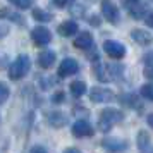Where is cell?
Listing matches in <instances>:
<instances>
[{"instance_id":"obj_19","label":"cell","mask_w":153,"mask_h":153,"mask_svg":"<svg viewBox=\"0 0 153 153\" xmlns=\"http://www.w3.org/2000/svg\"><path fill=\"white\" fill-rule=\"evenodd\" d=\"M33 17H35L36 21H40V22L52 21V16H50L47 10H43V9H33Z\"/></svg>"},{"instance_id":"obj_2","label":"cell","mask_w":153,"mask_h":153,"mask_svg":"<svg viewBox=\"0 0 153 153\" xmlns=\"http://www.w3.org/2000/svg\"><path fill=\"white\" fill-rule=\"evenodd\" d=\"M29 65H31L29 57L28 55H19L14 62H12L10 69H9V77H10L12 81H19V79H22V77L28 74Z\"/></svg>"},{"instance_id":"obj_17","label":"cell","mask_w":153,"mask_h":153,"mask_svg":"<svg viewBox=\"0 0 153 153\" xmlns=\"http://www.w3.org/2000/svg\"><path fill=\"white\" fill-rule=\"evenodd\" d=\"M129 14H131L134 19H141V17H145L148 12H146L145 5H138V2H134V5L129 7Z\"/></svg>"},{"instance_id":"obj_31","label":"cell","mask_w":153,"mask_h":153,"mask_svg":"<svg viewBox=\"0 0 153 153\" xmlns=\"http://www.w3.org/2000/svg\"><path fill=\"white\" fill-rule=\"evenodd\" d=\"M64 153H81V152H79L77 148H67V150H65Z\"/></svg>"},{"instance_id":"obj_3","label":"cell","mask_w":153,"mask_h":153,"mask_svg":"<svg viewBox=\"0 0 153 153\" xmlns=\"http://www.w3.org/2000/svg\"><path fill=\"white\" fill-rule=\"evenodd\" d=\"M120 67L119 65H105V64L98 62L97 65H95V76L100 79V81H110V79H114V77H117L119 74H120Z\"/></svg>"},{"instance_id":"obj_27","label":"cell","mask_w":153,"mask_h":153,"mask_svg":"<svg viewBox=\"0 0 153 153\" xmlns=\"http://www.w3.org/2000/svg\"><path fill=\"white\" fill-rule=\"evenodd\" d=\"M29 153H47V150H45L43 146L36 145V146H33V148H31V152H29Z\"/></svg>"},{"instance_id":"obj_23","label":"cell","mask_w":153,"mask_h":153,"mask_svg":"<svg viewBox=\"0 0 153 153\" xmlns=\"http://www.w3.org/2000/svg\"><path fill=\"white\" fill-rule=\"evenodd\" d=\"M9 88H7V84L5 83H0V105L2 103H5L7 102V98H9Z\"/></svg>"},{"instance_id":"obj_29","label":"cell","mask_w":153,"mask_h":153,"mask_svg":"<svg viewBox=\"0 0 153 153\" xmlns=\"http://www.w3.org/2000/svg\"><path fill=\"white\" fill-rule=\"evenodd\" d=\"M145 76L148 79H153V67H146L145 69Z\"/></svg>"},{"instance_id":"obj_26","label":"cell","mask_w":153,"mask_h":153,"mask_svg":"<svg viewBox=\"0 0 153 153\" xmlns=\"http://www.w3.org/2000/svg\"><path fill=\"white\" fill-rule=\"evenodd\" d=\"M145 22H146V26H150V28H153V10H152V12H148V14H146Z\"/></svg>"},{"instance_id":"obj_30","label":"cell","mask_w":153,"mask_h":153,"mask_svg":"<svg viewBox=\"0 0 153 153\" xmlns=\"http://www.w3.org/2000/svg\"><path fill=\"white\" fill-rule=\"evenodd\" d=\"M141 153H153V145H146L145 148H141Z\"/></svg>"},{"instance_id":"obj_9","label":"cell","mask_w":153,"mask_h":153,"mask_svg":"<svg viewBox=\"0 0 153 153\" xmlns=\"http://www.w3.org/2000/svg\"><path fill=\"white\" fill-rule=\"evenodd\" d=\"M77 71H79V64L74 59H64L60 65H59V76L69 77V76H74Z\"/></svg>"},{"instance_id":"obj_33","label":"cell","mask_w":153,"mask_h":153,"mask_svg":"<svg viewBox=\"0 0 153 153\" xmlns=\"http://www.w3.org/2000/svg\"><path fill=\"white\" fill-rule=\"evenodd\" d=\"M129 2H131V4H134V2H138V0H129Z\"/></svg>"},{"instance_id":"obj_1","label":"cell","mask_w":153,"mask_h":153,"mask_svg":"<svg viewBox=\"0 0 153 153\" xmlns=\"http://www.w3.org/2000/svg\"><path fill=\"white\" fill-rule=\"evenodd\" d=\"M122 119H124V112H120L119 108H105L102 110L100 119H98V129L103 132L110 131L112 126L122 122Z\"/></svg>"},{"instance_id":"obj_4","label":"cell","mask_w":153,"mask_h":153,"mask_svg":"<svg viewBox=\"0 0 153 153\" xmlns=\"http://www.w3.org/2000/svg\"><path fill=\"white\" fill-rule=\"evenodd\" d=\"M114 97H115L114 91L108 90V88H103V86H95V88L90 91V98H91V102H95V103H107V102H112Z\"/></svg>"},{"instance_id":"obj_16","label":"cell","mask_w":153,"mask_h":153,"mask_svg":"<svg viewBox=\"0 0 153 153\" xmlns=\"http://www.w3.org/2000/svg\"><path fill=\"white\" fill-rule=\"evenodd\" d=\"M48 120H50V124L53 126V127H62L64 124H65V115H62L60 112H52L48 115Z\"/></svg>"},{"instance_id":"obj_18","label":"cell","mask_w":153,"mask_h":153,"mask_svg":"<svg viewBox=\"0 0 153 153\" xmlns=\"http://www.w3.org/2000/svg\"><path fill=\"white\" fill-rule=\"evenodd\" d=\"M4 17H7V19H10V21H16V22H19V24H22V17H19V14L12 12V10L7 9V7L0 9V19H4Z\"/></svg>"},{"instance_id":"obj_21","label":"cell","mask_w":153,"mask_h":153,"mask_svg":"<svg viewBox=\"0 0 153 153\" xmlns=\"http://www.w3.org/2000/svg\"><path fill=\"white\" fill-rule=\"evenodd\" d=\"M146 145H150V138H148V132L146 131H141L138 132V148H145Z\"/></svg>"},{"instance_id":"obj_22","label":"cell","mask_w":153,"mask_h":153,"mask_svg":"<svg viewBox=\"0 0 153 153\" xmlns=\"http://www.w3.org/2000/svg\"><path fill=\"white\" fill-rule=\"evenodd\" d=\"M12 5H16L17 9H29L31 5H33V0H9Z\"/></svg>"},{"instance_id":"obj_32","label":"cell","mask_w":153,"mask_h":153,"mask_svg":"<svg viewBox=\"0 0 153 153\" xmlns=\"http://www.w3.org/2000/svg\"><path fill=\"white\" fill-rule=\"evenodd\" d=\"M148 124L153 127V114H150V115H148Z\"/></svg>"},{"instance_id":"obj_12","label":"cell","mask_w":153,"mask_h":153,"mask_svg":"<svg viewBox=\"0 0 153 153\" xmlns=\"http://www.w3.org/2000/svg\"><path fill=\"white\" fill-rule=\"evenodd\" d=\"M131 36H132V40L136 43H139V45H150L153 42V36L146 29H132Z\"/></svg>"},{"instance_id":"obj_5","label":"cell","mask_w":153,"mask_h":153,"mask_svg":"<svg viewBox=\"0 0 153 153\" xmlns=\"http://www.w3.org/2000/svg\"><path fill=\"white\" fill-rule=\"evenodd\" d=\"M31 40L38 47H45V45H48L52 42V33L45 26H38V28H35L31 31Z\"/></svg>"},{"instance_id":"obj_25","label":"cell","mask_w":153,"mask_h":153,"mask_svg":"<svg viewBox=\"0 0 153 153\" xmlns=\"http://www.w3.org/2000/svg\"><path fill=\"white\" fill-rule=\"evenodd\" d=\"M55 7H65V5H71L74 0H52Z\"/></svg>"},{"instance_id":"obj_13","label":"cell","mask_w":153,"mask_h":153,"mask_svg":"<svg viewBox=\"0 0 153 153\" xmlns=\"http://www.w3.org/2000/svg\"><path fill=\"white\" fill-rule=\"evenodd\" d=\"M53 62H55V53L53 52H42L40 53V57H38V64H40V67H43V69H50L52 65H53Z\"/></svg>"},{"instance_id":"obj_28","label":"cell","mask_w":153,"mask_h":153,"mask_svg":"<svg viewBox=\"0 0 153 153\" xmlns=\"http://www.w3.org/2000/svg\"><path fill=\"white\" fill-rule=\"evenodd\" d=\"M62 100H64V93H62V91H59L57 95H53V102H57V103H60Z\"/></svg>"},{"instance_id":"obj_6","label":"cell","mask_w":153,"mask_h":153,"mask_svg":"<svg viewBox=\"0 0 153 153\" xmlns=\"http://www.w3.org/2000/svg\"><path fill=\"white\" fill-rule=\"evenodd\" d=\"M103 50H105V53L108 57H112V59H122L124 53H126L124 45L115 42V40H107V42L103 43Z\"/></svg>"},{"instance_id":"obj_7","label":"cell","mask_w":153,"mask_h":153,"mask_svg":"<svg viewBox=\"0 0 153 153\" xmlns=\"http://www.w3.org/2000/svg\"><path fill=\"white\" fill-rule=\"evenodd\" d=\"M102 14H103V17L108 22H112V24L119 22V9L115 7V4L110 2V0H103V2H102Z\"/></svg>"},{"instance_id":"obj_8","label":"cell","mask_w":153,"mask_h":153,"mask_svg":"<svg viewBox=\"0 0 153 153\" xmlns=\"http://www.w3.org/2000/svg\"><path fill=\"white\" fill-rule=\"evenodd\" d=\"M72 134L76 138H88V136L95 134V129H93V126L88 120H77L72 126Z\"/></svg>"},{"instance_id":"obj_24","label":"cell","mask_w":153,"mask_h":153,"mask_svg":"<svg viewBox=\"0 0 153 153\" xmlns=\"http://www.w3.org/2000/svg\"><path fill=\"white\" fill-rule=\"evenodd\" d=\"M120 102H122V103H126V105H131V107H139L138 98L132 97V95H126V97H122V98H120Z\"/></svg>"},{"instance_id":"obj_20","label":"cell","mask_w":153,"mask_h":153,"mask_svg":"<svg viewBox=\"0 0 153 153\" xmlns=\"http://www.w3.org/2000/svg\"><path fill=\"white\" fill-rule=\"evenodd\" d=\"M139 93H141V97L143 98L153 102V83H148V84H145V86H141Z\"/></svg>"},{"instance_id":"obj_10","label":"cell","mask_w":153,"mask_h":153,"mask_svg":"<svg viewBox=\"0 0 153 153\" xmlns=\"http://www.w3.org/2000/svg\"><path fill=\"white\" fill-rule=\"evenodd\" d=\"M103 148L107 150V152L110 153H120L124 152L126 148H127V141H124V139H119V138H105L103 139Z\"/></svg>"},{"instance_id":"obj_14","label":"cell","mask_w":153,"mask_h":153,"mask_svg":"<svg viewBox=\"0 0 153 153\" xmlns=\"http://www.w3.org/2000/svg\"><path fill=\"white\" fill-rule=\"evenodd\" d=\"M76 31H77V24L74 21H64L59 26V35L60 36H72L76 35Z\"/></svg>"},{"instance_id":"obj_11","label":"cell","mask_w":153,"mask_h":153,"mask_svg":"<svg viewBox=\"0 0 153 153\" xmlns=\"http://www.w3.org/2000/svg\"><path fill=\"white\" fill-rule=\"evenodd\" d=\"M74 47L79 48V50H90L91 47H93V36H91V33H88V31L81 33V35L74 40Z\"/></svg>"},{"instance_id":"obj_15","label":"cell","mask_w":153,"mask_h":153,"mask_svg":"<svg viewBox=\"0 0 153 153\" xmlns=\"http://www.w3.org/2000/svg\"><path fill=\"white\" fill-rule=\"evenodd\" d=\"M71 93L76 98L83 97L84 93H86V83L84 81H74V83H71Z\"/></svg>"}]
</instances>
